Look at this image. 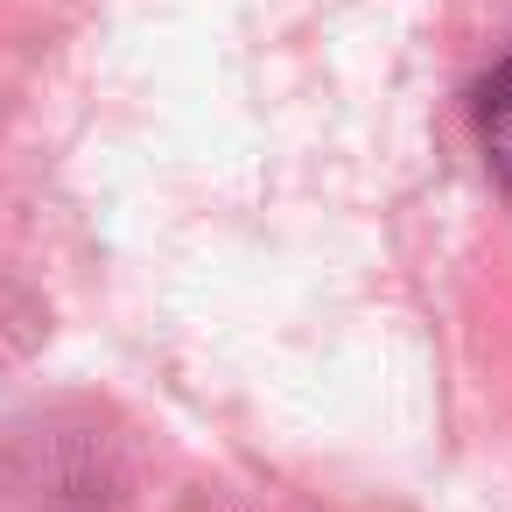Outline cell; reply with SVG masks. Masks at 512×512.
I'll list each match as a JSON object with an SVG mask.
<instances>
[{
  "label": "cell",
  "mask_w": 512,
  "mask_h": 512,
  "mask_svg": "<svg viewBox=\"0 0 512 512\" xmlns=\"http://www.w3.org/2000/svg\"><path fill=\"white\" fill-rule=\"evenodd\" d=\"M477 141H484V162H491V176L512 190V57L484 78V92H477Z\"/></svg>",
  "instance_id": "6da1fadb"
}]
</instances>
